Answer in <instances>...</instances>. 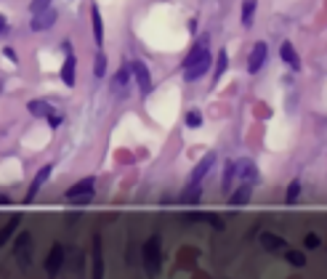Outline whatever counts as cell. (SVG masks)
<instances>
[{
	"label": "cell",
	"instance_id": "obj_1",
	"mask_svg": "<svg viewBox=\"0 0 327 279\" xmlns=\"http://www.w3.org/2000/svg\"><path fill=\"white\" fill-rule=\"evenodd\" d=\"M141 263H144V271L149 277H154L160 271V263H162V250H160V239L152 237L146 239V245L141 247Z\"/></svg>",
	"mask_w": 327,
	"mask_h": 279
},
{
	"label": "cell",
	"instance_id": "obj_17",
	"mask_svg": "<svg viewBox=\"0 0 327 279\" xmlns=\"http://www.w3.org/2000/svg\"><path fill=\"white\" fill-rule=\"evenodd\" d=\"M234 176H237V165L234 162H226V168H223V176H221V186H223V191H231L234 189Z\"/></svg>",
	"mask_w": 327,
	"mask_h": 279
},
{
	"label": "cell",
	"instance_id": "obj_27",
	"mask_svg": "<svg viewBox=\"0 0 327 279\" xmlns=\"http://www.w3.org/2000/svg\"><path fill=\"white\" fill-rule=\"evenodd\" d=\"M301 194V181H290V186H287V202H295Z\"/></svg>",
	"mask_w": 327,
	"mask_h": 279
},
{
	"label": "cell",
	"instance_id": "obj_19",
	"mask_svg": "<svg viewBox=\"0 0 327 279\" xmlns=\"http://www.w3.org/2000/svg\"><path fill=\"white\" fill-rule=\"evenodd\" d=\"M93 253H96V258H93V277H104V263H101V239L96 237L93 239Z\"/></svg>",
	"mask_w": 327,
	"mask_h": 279
},
{
	"label": "cell",
	"instance_id": "obj_3",
	"mask_svg": "<svg viewBox=\"0 0 327 279\" xmlns=\"http://www.w3.org/2000/svg\"><path fill=\"white\" fill-rule=\"evenodd\" d=\"M266 59H269V48H266V43H255V45H253V51H250V59H247V72H250V75L261 72V67L266 64Z\"/></svg>",
	"mask_w": 327,
	"mask_h": 279
},
{
	"label": "cell",
	"instance_id": "obj_11",
	"mask_svg": "<svg viewBox=\"0 0 327 279\" xmlns=\"http://www.w3.org/2000/svg\"><path fill=\"white\" fill-rule=\"evenodd\" d=\"M279 56H282V61H285V64L293 69V72H298V69H301V59H298V51H295V48H293V45L287 43V40H285L282 45H279Z\"/></svg>",
	"mask_w": 327,
	"mask_h": 279
},
{
	"label": "cell",
	"instance_id": "obj_4",
	"mask_svg": "<svg viewBox=\"0 0 327 279\" xmlns=\"http://www.w3.org/2000/svg\"><path fill=\"white\" fill-rule=\"evenodd\" d=\"M61 263H64V245H53L51 253H48V258H45V274L56 277L59 269H61Z\"/></svg>",
	"mask_w": 327,
	"mask_h": 279
},
{
	"label": "cell",
	"instance_id": "obj_25",
	"mask_svg": "<svg viewBox=\"0 0 327 279\" xmlns=\"http://www.w3.org/2000/svg\"><path fill=\"white\" fill-rule=\"evenodd\" d=\"M186 125H189V128H194V130H197V128L202 125V114H200L197 109H192L189 114H186Z\"/></svg>",
	"mask_w": 327,
	"mask_h": 279
},
{
	"label": "cell",
	"instance_id": "obj_26",
	"mask_svg": "<svg viewBox=\"0 0 327 279\" xmlns=\"http://www.w3.org/2000/svg\"><path fill=\"white\" fill-rule=\"evenodd\" d=\"M226 67H229V56H226V51H221V53H218V64H216V80L221 77V72Z\"/></svg>",
	"mask_w": 327,
	"mask_h": 279
},
{
	"label": "cell",
	"instance_id": "obj_28",
	"mask_svg": "<svg viewBox=\"0 0 327 279\" xmlns=\"http://www.w3.org/2000/svg\"><path fill=\"white\" fill-rule=\"evenodd\" d=\"M45 8H51V0H32V3H29V11L32 13H40Z\"/></svg>",
	"mask_w": 327,
	"mask_h": 279
},
{
	"label": "cell",
	"instance_id": "obj_14",
	"mask_svg": "<svg viewBox=\"0 0 327 279\" xmlns=\"http://www.w3.org/2000/svg\"><path fill=\"white\" fill-rule=\"evenodd\" d=\"M75 56L69 53V56L64 59V67H61V80H64V85H75Z\"/></svg>",
	"mask_w": 327,
	"mask_h": 279
},
{
	"label": "cell",
	"instance_id": "obj_7",
	"mask_svg": "<svg viewBox=\"0 0 327 279\" xmlns=\"http://www.w3.org/2000/svg\"><path fill=\"white\" fill-rule=\"evenodd\" d=\"M53 24H56V11H51V8H45V11H40V13H35V19L29 21V27H32L35 32L51 29Z\"/></svg>",
	"mask_w": 327,
	"mask_h": 279
},
{
	"label": "cell",
	"instance_id": "obj_12",
	"mask_svg": "<svg viewBox=\"0 0 327 279\" xmlns=\"http://www.w3.org/2000/svg\"><path fill=\"white\" fill-rule=\"evenodd\" d=\"M237 176L242 178V181L253 184L255 176H258V170H255V162H253V160H242V162L237 165Z\"/></svg>",
	"mask_w": 327,
	"mask_h": 279
},
{
	"label": "cell",
	"instance_id": "obj_5",
	"mask_svg": "<svg viewBox=\"0 0 327 279\" xmlns=\"http://www.w3.org/2000/svg\"><path fill=\"white\" fill-rule=\"evenodd\" d=\"M130 72H133L138 88L141 93H149L152 91V75H149V67L144 64V61H133V67H130Z\"/></svg>",
	"mask_w": 327,
	"mask_h": 279
},
{
	"label": "cell",
	"instance_id": "obj_23",
	"mask_svg": "<svg viewBox=\"0 0 327 279\" xmlns=\"http://www.w3.org/2000/svg\"><path fill=\"white\" fill-rule=\"evenodd\" d=\"M51 106L45 101H29V114H35V117H48Z\"/></svg>",
	"mask_w": 327,
	"mask_h": 279
},
{
	"label": "cell",
	"instance_id": "obj_10",
	"mask_svg": "<svg viewBox=\"0 0 327 279\" xmlns=\"http://www.w3.org/2000/svg\"><path fill=\"white\" fill-rule=\"evenodd\" d=\"M261 245H263V250H269V253H285L287 250L285 239L277 237V234H271V231H263V234H261Z\"/></svg>",
	"mask_w": 327,
	"mask_h": 279
},
{
	"label": "cell",
	"instance_id": "obj_13",
	"mask_svg": "<svg viewBox=\"0 0 327 279\" xmlns=\"http://www.w3.org/2000/svg\"><path fill=\"white\" fill-rule=\"evenodd\" d=\"M91 19H93V43L101 45L104 43V24H101V13H99L96 5L91 8Z\"/></svg>",
	"mask_w": 327,
	"mask_h": 279
},
{
	"label": "cell",
	"instance_id": "obj_9",
	"mask_svg": "<svg viewBox=\"0 0 327 279\" xmlns=\"http://www.w3.org/2000/svg\"><path fill=\"white\" fill-rule=\"evenodd\" d=\"M213 162H216V154H213V152H208L205 157H202V160L197 162V168H194V173H192V178H189V184H200L202 178H205V176L210 173Z\"/></svg>",
	"mask_w": 327,
	"mask_h": 279
},
{
	"label": "cell",
	"instance_id": "obj_30",
	"mask_svg": "<svg viewBox=\"0 0 327 279\" xmlns=\"http://www.w3.org/2000/svg\"><path fill=\"white\" fill-rule=\"evenodd\" d=\"M48 122H51V128H59L61 125V114H51L48 112Z\"/></svg>",
	"mask_w": 327,
	"mask_h": 279
},
{
	"label": "cell",
	"instance_id": "obj_29",
	"mask_svg": "<svg viewBox=\"0 0 327 279\" xmlns=\"http://www.w3.org/2000/svg\"><path fill=\"white\" fill-rule=\"evenodd\" d=\"M303 245H306L309 250H317V247H319V237H317V234H306V239H303Z\"/></svg>",
	"mask_w": 327,
	"mask_h": 279
},
{
	"label": "cell",
	"instance_id": "obj_24",
	"mask_svg": "<svg viewBox=\"0 0 327 279\" xmlns=\"http://www.w3.org/2000/svg\"><path fill=\"white\" fill-rule=\"evenodd\" d=\"M93 75H96V77H104L107 75V56H104V53H99V56L93 59Z\"/></svg>",
	"mask_w": 327,
	"mask_h": 279
},
{
	"label": "cell",
	"instance_id": "obj_32",
	"mask_svg": "<svg viewBox=\"0 0 327 279\" xmlns=\"http://www.w3.org/2000/svg\"><path fill=\"white\" fill-rule=\"evenodd\" d=\"M11 202V197L8 194H0V205H8Z\"/></svg>",
	"mask_w": 327,
	"mask_h": 279
},
{
	"label": "cell",
	"instance_id": "obj_31",
	"mask_svg": "<svg viewBox=\"0 0 327 279\" xmlns=\"http://www.w3.org/2000/svg\"><path fill=\"white\" fill-rule=\"evenodd\" d=\"M8 29V21H5V16H0V32H5Z\"/></svg>",
	"mask_w": 327,
	"mask_h": 279
},
{
	"label": "cell",
	"instance_id": "obj_2",
	"mask_svg": "<svg viewBox=\"0 0 327 279\" xmlns=\"http://www.w3.org/2000/svg\"><path fill=\"white\" fill-rule=\"evenodd\" d=\"M93 186H96V178L93 176H88V178H83V181H77V184H72L67 189V199L69 202H77V205H83V202H88V199L93 197Z\"/></svg>",
	"mask_w": 327,
	"mask_h": 279
},
{
	"label": "cell",
	"instance_id": "obj_15",
	"mask_svg": "<svg viewBox=\"0 0 327 279\" xmlns=\"http://www.w3.org/2000/svg\"><path fill=\"white\" fill-rule=\"evenodd\" d=\"M200 197H202L200 184H189V186H186V191L181 194V202H184V205H197Z\"/></svg>",
	"mask_w": 327,
	"mask_h": 279
},
{
	"label": "cell",
	"instance_id": "obj_22",
	"mask_svg": "<svg viewBox=\"0 0 327 279\" xmlns=\"http://www.w3.org/2000/svg\"><path fill=\"white\" fill-rule=\"evenodd\" d=\"M130 83V67L125 64V67H122L120 69V72L117 75H114V91H120V88H125V85Z\"/></svg>",
	"mask_w": 327,
	"mask_h": 279
},
{
	"label": "cell",
	"instance_id": "obj_16",
	"mask_svg": "<svg viewBox=\"0 0 327 279\" xmlns=\"http://www.w3.org/2000/svg\"><path fill=\"white\" fill-rule=\"evenodd\" d=\"M247 199H250V184H247V181L239 186L237 191H231V194H229V202L231 205H245Z\"/></svg>",
	"mask_w": 327,
	"mask_h": 279
},
{
	"label": "cell",
	"instance_id": "obj_18",
	"mask_svg": "<svg viewBox=\"0 0 327 279\" xmlns=\"http://www.w3.org/2000/svg\"><path fill=\"white\" fill-rule=\"evenodd\" d=\"M19 221H21L19 215H13V218H11L8 223H5L3 229H0V247H3V245H5V242H8V239L13 237V231L19 229Z\"/></svg>",
	"mask_w": 327,
	"mask_h": 279
},
{
	"label": "cell",
	"instance_id": "obj_21",
	"mask_svg": "<svg viewBox=\"0 0 327 279\" xmlns=\"http://www.w3.org/2000/svg\"><path fill=\"white\" fill-rule=\"evenodd\" d=\"M285 261L290 263V266H295V269L306 266V255H303L301 250H285Z\"/></svg>",
	"mask_w": 327,
	"mask_h": 279
},
{
	"label": "cell",
	"instance_id": "obj_6",
	"mask_svg": "<svg viewBox=\"0 0 327 279\" xmlns=\"http://www.w3.org/2000/svg\"><path fill=\"white\" fill-rule=\"evenodd\" d=\"M29 245H32V237H29L27 231H21L16 245H13V255L19 258L21 266H29Z\"/></svg>",
	"mask_w": 327,
	"mask_h": 279
},
{
	"label": "cell",
	"instance_id": "obj_20",
	"mask_svg": "<svg viewBox=\"0 0 327 279\" xmlns=\"http://www.w3.org/2000/svg\"><path fill=\"white\" fill-rule=\"evenodd\" d=\"M255 5H258V0H245V3H242V24H245V27H253Z\"/></svg>",
	"mask_w": 327,
	"mask_h": 279
},
{
	"label": "cell",
	"instance_id": "obj_8",
	"mask_svg": "<svg viewBox=\"0 0 327 279\" xmlns=\"http://www.w3.org/2000/svg\"><path fill=\"white\" fill-rule=\"evenodd\" d=\"M51 170H53V165H43L40 170H37V176L32 178V184H29V191H27V202H32V199L37 197V191H40V189H43V184L48 181Z\"/></svg>",
	"mask_w": 327,
	"mask_h": 279
}]
</instances>
